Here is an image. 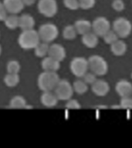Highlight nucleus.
I'll return each instance as SVG.
<instances>
[{
    "label": "nucleus",
    "instance_id": "obj_1",
    "mask_svg": "<svg viewBox=\"0 0 132 148\" xmlns=\"http://www.w3.org/2000/svg\"><path fill=\"white\" fill-rule=\"evenodd\" d=\"M60 79L56 72L44 71L38 76L37 84L43 92L52 91L55 89Z\"/></svg>",
    "mask_w": 132,
    "mask_h": 148
},
{
    "label": "nucleus",
    "instance_id": "obj_2",
    "mask_svg": "<svg viewBox=\"0 0 132 148\" xmlns=\"http://www.w3.org/2000/svg\"><path fill=\"white\" fill-rule=\"evenodd\" d=\"M40 42L38 31L33 29L23 30L18 38V43L25 50L32 49Z\"/></svg>",
    "mask_w": 132,
    "mask_h": 148
},
{
    "label": "nucleus",
    "instance_id": "obj_3",
    "mask_svg": "<svg viewBox=\"0 0 132 148\" xmlns=\"http://www.w3.org/2000/svg\"><path fill=\"white\" fill-rule=\"evenodd\" d=\"M88 67L97 76H104L108 71V64L104 58L99 55H92L89 57Z\"/></svg>",
    "mask_w": 132,
    "mask_h": 148
},
{
    "label": "nucleus",
    "instance_id": "obj_4",
    "mask_svg": "<svg viewBox=\"0 0 132 148\" xmlns=\"http://www.w3.org/2000/svg\"><path fill=\"white\" fill-rule=\"evenodd\" d=\"M39 39L44 42H51L58 37L59 29L57 26L53 23H45L39 28L38 30Z\"/></svg>",
    "mask_w": 132,
    "mask_h": 148
},
{
    "label": "nucleus",
    "instance_id": "obj_5",
    "mask_svg": "<svg viewBox=\"0 0 132 148\" xmlns=\"http://www.w3.org/2000/svg\"><path fill=\"white\" fill-rule=\"evenodd\" d=\"M113 30L120 38H126L132 31V24L127 18L119 17L113 22Z\"/></svg>",
    "mask_w": 132,
    "mask_h": 148
},
{
    "label": "nucleus",
    "instance_id": "obj_6",
    "mask_svg": "<svg viewBox=\"0 0 132 148\" xmlns=\"http://www.w3.org/2000/svg\"><path fill=\"white\" fill-rule=\"evenodd\" d=\"M54 90V93L60 100H68L72 98L74 92L73 86L67 79H60Z\"/></svg>",
    "mask_w": 132,
    "mask_h": 148
},
{
    "label": "nucleus",
    "instance_id": "obj_7",
    "mask_svg": "<svg viewBox=\"0 0 132 148\" xmlns=\"http://www.w3.org/2000/svg\"><path fill=\"white\" fill-rule=\"evenodd\" d=\"M69 69L75 76L79 78L83 77L89 69L87 60L83 57L74 58L69 64Z\"/></svg>",
    "mask_w": 132,
    "mask_h": 148
},
{
    "label": "nucleus",
    "instance_id": "obj_8",
    "mask_svg": "<svg viewBox=\"0 0 132 148\" xmlns=\"http://www.w3.org/2000/svg\"><path fill=\"white\" fill-rule=\"evenodd\" d=\"M39 13L46 17H53L58 10L57 2L56 0H39L37 5Z\"/></svg>",
    "mask_w": 132,
    "mask_h": 148
},
{
    "label": "nucleus",
    "instance_id": "obj_9",
    "mask_svg": "<svg viewBox=\"0 0 132 148\" xmlns=\"http://www.w3.org/2000/svg\"><path fill=\"white\" fill-rule=\"evenodd\" d=\"M91 29L97 36L102 37L107 31L111 29V23L105 17L100 16L93 21Z\"/></svg>",
    "mask_w": 132,
    "mask_h": 148
},
{
    "label": "nucleus",
    "instance_id": "obj_10",
    "mask_svg": "<svg viewBox=\"0 0 132 148\" xmlns=\"http://www.w3.org/2000/svg\"><path fill=\"white\" fill-rule=\"evenodd\" d=\"M92 92L97 97H104L110 91V85L104 79H97L91 85Z\"/></svg>",
    "mask_w": 132,
    "mask_h": 148
},
{
    "label": "nucleus",
    "instance_id": "obj_11",
    "mask_svg": "<svg viewBox=\"0 0 132 148\" xmlns=\"http://www.w3.org/2000/svg\"><path fill=\"white\" fill-rule=\"evenodd\" d=\"M115 90L121 98L131 97L132 95V83L126 79H120L116 83Z\"/></svg>",
    "mask_w": 132,
    "mask_h": 148
},
{
    "label": "nucleus",
    "instance_id": "obj_12",
    "mask_svg": "<svg viewBox=\"0 0 132 148\" xmlns=\"http://www.w3.org/2000/svg\"><path fill=\"white\" fill-rule=\"evenodd\" d=\"M66 55H67L66 49L63 46L60 44L55 43L50 46L48 56L53 58L54 60L61 62L66 58Z\"/></svg>",
    "mask_w": 132,
    "mask_h": 148
},
{
    "label": "nucleus",
    "instance_id": "obj_13",
    "mask_svg": "<svg viewBox=\"0 0 132 148\" xmlns=\"http://www.w3.org/2000/svg\"><path fill=\"white\" fill-rule=\"evenodd\" d=\"M3 4L7 12L10 14L20 12L25 6L23 0H3Z\"/></svg>",
    "mask_w": 132,
    "mask_h": 148
},
{
    "label": "nucleus",
    "instance_id": "obj_14",
    "mask_svg": "<svg viewBox=\"0 0 132 148\" xmlns=\"http://www.w3.org/2000/svg\"><path fill=\"white\" fill-rule=\"evenodd\" d=\"M58 98L56 97L55 93L51 92V91H46L41 95L40 101L41 103L46 107H54L58 103Z\"/></svg>",
    "mask_w": 132,
    "mask_h": 148
},
{
    "label": "nucleus",
    "instance_id": "obj_15",
    "mask_svg": "<svg viewBox=\"0 0 132 148\" xmlns=\"http://www.w3.org/2000/svg\"><path fill=\"white\" fill-rule=\"evenodd\" d=\"M41 66L44 71L56 72L60 67V62L50 56L45 57L41 62Z\"/></svg>",
    "mask_w": 132,
    "mask_h": 148
},
{
    "label": "nucleus",
    "instance_id": "obj_16",
    "mask_svg": "<svg viewBox=\"0 0 132 148\" xmlns=\"http://www.w3.org/2000/svg\"><path fill=\"white\" fill-rule=\"evenodd\" d=\"M82 43L87 48H95L98 44V36L94 32H88L85 34L82 35L81 38Z\"/></svg>",
    "mask_w": 132,
    "mask_h": 148
},
{
    "label": "nucleus",
    "instance_id": "obj_17",
    "mask_svg": "<svg viewBox=\"0 0 132 148\" xmlns=\"http://www.w3.org/2000/svg\"><path fill=\"white\" fill-rule=\"evenodd\" d=\"M35 25V19L29 14H23L19 17V27L23 30H29L33 29Z\"/></svg>",
    "mask_w": 132,
    "mask_h": 148
},
{
    "label": "nucleus",
    "instance_id": "obj_18",
    "mask_svg": "<svg viewBox=\"0 0 132 148\" xmlns=\"http://www.w3.org/2000/svg\"><path fill=\"white\" fill-rule=\"evenodd\" d=\"M74 27L76 29L77 34L83 35L87 32H90L92 27V24L89 20L87 19H78L74 23Z\"/></svg>",
    "mask_w": 132,
    "mask_h": 148
},
{
    "label": "nucleus",
    "instance_id": "obj_19",
    "mask_svg": "<svg viewBox=\"0 0 132 148\" xmlns=\"http://www.w3.org/2000/svg\"><path fill=\"white\" fill-rule=\"evenodd\" d=\"M127 44L125 43V42L123 41V40L118 39L117 41L114 42L111 45V52L116 56H121L124 55L125 53L127 52Z\"/></svg>",
    "mask_w": 132,
    "mask_h": 148
},
{
    "label": "nucleus",
    "instance_id": "obj_20",
    "mask_svg": "<svg viewBox=\"0 0 132 148\" xmlns=\"http://www.w3.org/2000/svg\"><path fill=\"white\" fill-rule=\"evenodd\" d=\"M9 106L12 109H23L26 108L27 104L24 97L22 96H15L9 102Z\"/></svg>",
    "mask_w": 132,
    "mask_h": 148
},
{
    "label": "nucleus",
    "instance_id": "obj_21",
    "mask_svg": "<svg viewBox=\"0 0 132 148\" xmlns=\"http://www.w3.org/2000/svg\"><path fill=\"white\" fill-rule=\"evenodd\" d=\"M5 25L10 29H16L19 27V17L16 16V14H11L10 16H7L4 20Z\"/></svg>",
    "mask_w": 132,
    "mask_h": 148
},
{
    "label": "nucleus",
    "instance_id": "obj_22",
    "mask_svg": "<svg viewBox=\"0 0 132 148\" xmlns=\"http://www.w3.org/2000/svg\"><path fill=\"white\" fill-rule=\"evenodd\" d=\"M20 78L18 73H8L4 77L5 84L9 87H15L19 83Z\"/></svg>",
    "mask_w": 132,
    "mask_h": 148
},
{
    "label": "nucleus",
    "instance_id": "obj_23",
    "mask_svg": "<svg viewBox=\"0 0 132 148\" xmlns=\"http://www.w3.org/2000/svg\"><path fill=\"white\" fill-rule=\"evenodd\" d=\"M73 89L75 92L79 95H83L87 92L88 84L84 82L83 79H77L73 84Z\"/></svg>",
    "mask_w": 132,
    "mask_h": 148
},
{
    "label": "nucleus",
    "instance_id": "obj_24",
    "mask_svg": "<svg viewBox=\"0 0 132 148\" xmlns=\"http://www.w3.org/2000/svg\"><path fill=\"white\" fill-rule=\"evenodd\" d=\"M50 46L47 42H39L34 49L35 55L37 57H45L46 55H48Z\"/></svg>",
    "mask_w": 132,
    "mask_h": 148
},
{
    "label": "nucleus",
    "instance_id": "obj_25",
    "mask_svg": "<svg viewBox=\"0 0 132 148\" xmlns=\"http://www.w3.org/2000/svg\"><path fill=\"white\" fill-rule=\"evenodd\" d=\"M77 32L74 25H68L63 30V36L67 40H73L76 37Z\"/></svg>",
    "mask_w": 132,
    "mask_h": 148
},
{
    "label": "nucleus",
    "instance_id": "obj_26",
    "mask_svg": "<svg viewBox=\"0 0 132 148\" xmlns=\"http://www.w3.org/2000/svg\"><path fill=\"white\" fill-rule=\"evenodd\" d=\"M103 39H104V41L105 42V43L108 44V45H111L112 43H113L114 42H116L118 39L119 36H118V34L116 33L113 30H109L105 33V34L103 36Z\"/></svg>",
    "mask_w": 132,
    "mask_h": 148
},
{
    "label": "nucleus",
    "instance_id": "obj_27",
    "mask_svg": "<svg viewBox=\"0 0 132 148\" xmlns=\"http://www.w3.org/2000/svg\"><path fill=\"white\" fill-rule=\"evenodd\" d=\"M20 64L16 60H10L6 65V69L8 73H19L20 71Z\"/></svg>",
    "mask_w": 132,
    "mask_h": 148
},
{
    "label": "nucleus",
    "instance_id": "obj_28",
    "mask_svg": "<svg viewBox=\"0 0 132 148\" xmlns=\"http://www.w3.org/2000/svg\"><path fill=\"white\" fill-rule=\"evenodd\" d=\"M120 107L125 110H132V97H122L120 102Z\"/></svg>",
    "mask_w": 132,
    "mask_h": 148
},
{
    "label": "nucleus",
    "instance_id": "obj_29",
    "mask_svg": "<svg viewBox=\"0 0 132 148\" xmlns=\"http://www.w3.org/2000/svg\"><path fill=\"white\" fill-rule=\"evenodd\" d=\"M82 78H83V80L87 84H90V85H92L93 83L97 80V75L94 73H92V72H87V73L83 75V76Z\"/></svg>",
    "mask_w": 132,
    "mask_h": 148
},
{
    "label": "nucleus",
    "instance_id": "obj_30",
    "mask_svg": "<svg viewBox=\"0 0 132 148\" xmlns=\"http://www.w3.org/2000/svg\"><path fill=\"white\" fill-rule=\"evenodd\" d=\"M80 8L83 9H90L94 6L96 0H78Z\"/></svg>",
    "mask_w": 132,
    "mask_h": 148
},
{
    "label": "nucleus",
    "instance_id": "obj_31",
    "mask_svg": "<svg viewBox=\"0 0 132 148\" xmlns=\"http://www.w3.org/2000/svg\"><path fill=\"white\" fill-rule=\"evenodd\" d=\"M63 4L70 10H76L80 8L78 0H63Z\"/></svg>",
    "mask_w": 132,
    "mask_h": 148
},
{
    "label": "nucleus",
    "instance_id": "obj_32",
    "mask_svg": "<svg viewBox=\"0 0 132 148\" xmlns=\"http://www.w3.org/2000/svg\"><path fill=\"white\" fill-rule=\"evenodd\" d=\"M65 106H66V108L69 109V110H78V109H80L81 105L76 99L70 98L67 100Z\"/></svg>",
    "mask_w": 132,
    "mask_h": 148
},
{
    "label": "nucleus",
    "instance_id": "obj_33",
    "mask_svg": "<svg viewBox=\"0 0 132 148\" xmlns=\"http://www.w3.org/2000/svg\"><path fill=\"white\" fill-rule=\"evenodd\" d=\"M112 8L117 12L123 11L124 9V2H123V0H113Z\"/></svg>",
    "mask_w": 132,
    "mask_h": 148
},
{
    "label": "nucleus",
    "instance_id": "obj_34",
    "mask_svg": "<svg viewBox=\"0 0 132 148\" xmlns=\"http://www.w3.org/2000/svg\"><path fill=\"white\" fill-rule=\"evenodd\" d=\"M7 11L4 6L3 2H0V21H4L7 16Z\"/></svg>",
    "mask_w": 132,
    "mask_h": 148
},
{
    "label": "nucleus",
    "instance_id": "obj_35",
    "mask_svg": "<svg viewBox=\"0 0 132 148\" xmlns=\"http://www.w3.org/2000/svg\"><path fill=\"white\" fill-rule=\"evenodd\" d=\"M23 2L25 5H32L36 2V0H23Z\"/></svg>",
    "mask_w": 132,
    "mask_h": 148
},
{
    "label": "nucleus",
    "instance_id": "obj_36",
    "mask_svg": "<svg viewBox=\"0 0 132 148\" xmlns=\"http://www.w3.org/2000/svg\"><path fill=\"white\" fill-rule=\"evenodd\" d=\"M1 53H2V46L0 45V55H1Z\"/></svg>",
    "mask_w": 132,
    "mask_h": 148
},
{
    "label": "nucleus",
    "instance_id": "obj_37",
    "mask_svg": "<svg viewBox=\"0 0 132 148\" xmlns=\"http://www.w3.org/2000/svg\"><path fill=\"white\" fill-rule=\"evenodd\" d=\"M131 79H132V73H131Z\"/></svg>",
    "mask_w": 132,
    "mask_h": 148
}]
</instances>
